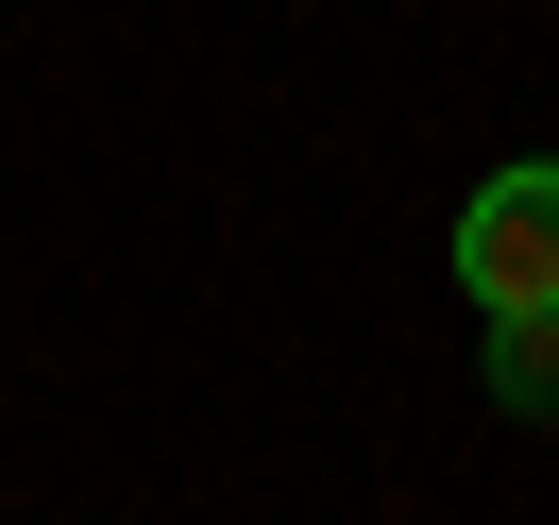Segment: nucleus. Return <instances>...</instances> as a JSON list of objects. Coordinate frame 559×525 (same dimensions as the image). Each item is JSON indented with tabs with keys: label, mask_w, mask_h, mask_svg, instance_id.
<instances>
[{
	"label": "nucleus",
	"mask_w": 559,
	"mask_h": 525,
	"mask_svg": "<svg viewBox=\"0 0 559 525\" xmlns=\"http://www.w3.org/2000/svg\"><path fill=\"white\" fill-rule=\"evenodd\" d=\"M457 288L491 322H559V170H491L457 204Z\"/></svg>",
	"instance_id": "nucleus-1"
},
{
	"label": "nucleus",
	"mask_w": 559,
	"mask_h": 525,
	"mask_svg": "<svg viewBox=\"0 0 559 525\" xmlns=\"http://www.w3.org/2000/svg\"><path fill=\"white\" fill-rule=\"evenodd\" d=\"M491 390L509 407H559V322H491Z\"/></svg>",
	"instance_id": "nucleus-2"
}]
</instances>
